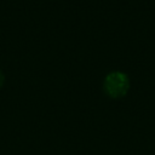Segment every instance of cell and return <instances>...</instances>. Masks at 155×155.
<instances>
[{
    "label": "cell",
    "mask_w": 155,
    "mask_h": 155,
    "mask_svg": "<svg viewBox=\"0 0 155 155\" xmlns=\"http://www.w3.org/2000/svg\"><path fill=\"white\" fill-rule=\"evenodd\" d=\"M103 88L111 98L124 97L130 88V79L122 71H111L105 76Z\"/></svg>",
    "instance_id": "1"
},
{
    "label": "cell",
    "mask_w": 155,
    "mask_h": 155,
    "mask_svg": "<svg viewBox=\"0 0 155 155\" xmlns=\"http://www.w3.org/2000/svg\"><path fill=\"white\" fill-rule=\"evenodd\" d=\"M4 79H5V78H4V74H2L1 70H0V87H1L2 84H4Z\"/></svg>",
    "instance_id": "2"
}]
</instances>
